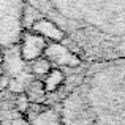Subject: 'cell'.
I'll return each mask as SVG.
<instances>
[{
    "label": "cell",
    "mask_w": 125,
    "mask_h": 125,
    "mask_svg": "<svg viewBox=\"0 0 125 125\" xmlns=\"http://www.w3.org/2000/svg\"><path fill=\"white\" fill-rule=\"evenodd\" d=\"M46 49V41L43 37H37V35H29L27 40H24V46H22V57L30 60L40 55Z\"/></svg>",
    "instance_id": "obj_1"
},
{
    "label": "cell",
    "mask_w": 125,
    "mask_h": 125,
    "mask_svg": "<svg viewBox=\"0 0 125 125\" xmlns=\"http://www.w3.org/2000/svg\"><path fill=\"white\" fill-rule=\"evenodd\" d=\"M52 49L57 52H51L46 49V52H48V55H51V59L54 62H57V63H62V65H68V67H74L78 62L76 55L73 54V52H68L65 48H62V46L59 44H51Z\"/></svg>",
    "instance_id": "obj_2"
},
{
    "label": "cell",
    "mask_w": 125,
    "mask_h": 125,
    "mask_svg": "<svg viewBox=\"0 0 125 125\" xmlns=\"http://www.w3.org/2000/svg\"><path fill=\"white\" fill-rule=\"evenodd\" d=\"M62 83H63V73L57 68H51V71L46 74V79L43 81V87L46 92H54Z\"/></svg>",
    "instance_id": "obj_3"
},
{
    "label": "cell",
    "mask_w": 125,
    "mask_h": 125,
    "mask_svg": "<svg viewBox=\"0 0 125 125\" xmlns=\"http://www.w3.org/2000/svg\"><path fill=\"white\" fill-rule=\"evenodd\" d=\"M35 30L43 33V35H46V37H49L54 41H60L62 37H63V33L59 30V27H52V25L49 24V21H44V19L35 22Z\"/></svg>",
    "instance_id": "obj_4"
},
{
    "label": "cell",
    "mask_w": 125,
    "mask_h": 125,
    "mask_svg": "<svg viewBox=\"0 0 125 125\" xmlns=\"http://www.w3.org/2000/svg\"><path fill=\"white\" fill-rule=\"evenodd\" d=\"M32 71H33L35 74H48L49 71H51V62L46 60V59H38V60L33 62V65H32Z\"/></svg>",
    "instance_id": "obj_5"
},
{
    "label": "cell",
    "mask_w": 125,
    "mask_h": 125,
    "mask_svg": "<svg viewBox=\"0 0 125 125\" xmlns=\"http://www.w3.org/2000/svg\"><path fill=\"white\" fill-rule=\"evenodd\" d=\"M29 104H30V101H29V98H27L25 94H19L18 97H16V108H18L19 113H27Z\"/></svg>",
    "instance_id": "obj_6"
},
{
    "label": "cell",
    "mask_w": 125,
    "mask_h": 125,
    "mask_svg": "<svg viewBox=\"0 0 125 125\" xmlns=\"http://www.w3.org/2000/svg\"><path fill=\"white\" fill-rule=\"evenodd\" d=\"M120 76L124 78L122 79V106H120V116H122V119H120V125H125V63L122 65V68H120Z\"/></svg>",
    "instance_id": "obj_7"
},
{
    "label": "cell",
    "mask_w": 125,
    "mask_h": 125,
    "mask_svg": "<svg viewBox=\"0 0 125 125\" xmlns=\"http://www.w3.org/2000/svg\"><path fill=\"white\" fill-rule=\"evenodd\" d=\"M44 109H46V106H43V104H40V103H30V104H29L27 113L29 114H40Z\"/></svg>",
    "instance_id": "obj_8"
},
{
    "label": "cell",
    "mask_w": 125,
    "mask_h": 125,
    "mask_svg": "<svg viewBox=\"0 0 125 125\" xmlns=\"http://www.w3.org/2000/svg\"><path fill=\"white\" fill-rule=\"evenodd\" d=\"M0 73H2V54H0Z\"/></svg>",
    "instance_id": "obj_9"
}]
</instances>
